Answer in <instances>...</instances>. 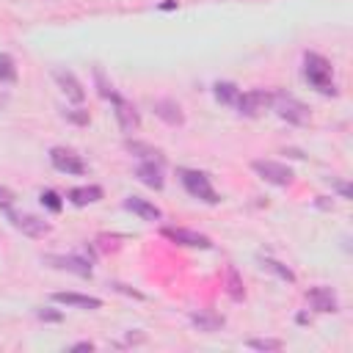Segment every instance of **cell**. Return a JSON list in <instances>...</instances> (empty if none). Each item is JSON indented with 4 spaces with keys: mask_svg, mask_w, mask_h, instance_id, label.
Instances as JSON below:
<instances>
[{
    "mask_svg": "<svg viewBox=\"0 0 353 353\" xmlns=\"http://www.w3.org/2000/svg\"><path fill=\"white\" fill-rule=\"evenodd\" d=\"M303 74L309 80L312 88H317L320 94H336L334 88V69H331V61L317 55V52H306L303 55Z\"/></svg>",
    "mask_w": 353,
    "mask_h": 353,
    "instance_id": "1",
    "label": "cell"
},
{
    "mask_svg": "<svg viewBox=\"0 0 353 353\" xmlns=\"http://www.w3.org/2000/svg\"><path fill=\"white\" fill-rule=\"evenodd\" d=\"M270 105H273L276 116L284 119V121H290V124L303 127V124H309V119H312L309 108H306L301 99H295L292 94H287V91H276V94H270Z\"/></svg>",
    "mask_w": 353,
    "mask_h": 353,
    "instance_id": "2",
    "label": "cell"
},
{
    "mask_svg": "<svg viewBox=\"0 0 353 353\" xmlns=\"http://www.w3.org/2000/svg\"><path fill=\"white\" fill-rule=\"evenodd\" d=\"M179 179L185 185V190L193 196V199H201L207 204H218V193L215 188L210 185V176L204 171H190V168H182L179 171Z\"/></svg>",
    "mask_w": 353,
    "mask_h": 353,
    "instance_id": "3",
    "label": "cell"
},
{
    "mask_svg": "<svg viewBox=\"0 0 353 353\" xmlns=\"http://www.w3.org/2000/svg\"><path fill=\"white\" fill-rule=\"evenodd\" d=\"M251 168L270 185H279V188H287L292 182V171L284 165V163H276V160H254Z\"/></svg>",
    "mask_w": 353,
    "mask_h": 353,
    "instance_id": "4",
    "label": "cell"
},
{
    "mask_svg": "<svg viewBox=\"0 0 353 353\" xmlns=\"http://www.w3.org/2000/svg\"><path fill=\"white\" fill-rule=\"evenodd\" d=\"M50 163H52V168L61 171V174H74V176L85 174V163H83L72 149H63V146L50 149Z\"/></svg>",
    "mask_w": 353,
    "mask_h": 353,
    "instance_id": "5",
    "label": "cell"
},
{
    "mask_svg": "<svg viewBox=\"0 0 353 353\" xmlns=\"http://www.w3.org/2000/svg\"><path fill=\"white\" fill-rule=\"evenodd\" d=\"M265 105H270V94L268 91H262V88H251V91H243L240 97H237V110L243 113V116H259L262 110H265Z\"/></svg>",
    "mask_w": 353,
    "mask_h": 353,
    "instance_id": "6",
    "label": "cell"
},
{
    "mask_svg": "<svg viewBox=\"0 0 353 353\" xmlns=\"http://www.w3.org/2000/svg\"><path fill=\"white\" fill-rule=\"evenodd\" d=\"M8 218H11V223L22 232V234H28V237H44V234H50V223L47 221H41V218H36V215H28V212H11L8 210Z\"/></svg>",
    "mask_w": 353,
    "mask_h": 353,
    "instance_id": "7",
    "label": "cell"
},
{
    "mask_svg": "<svg viewBox=\"0 0 353 353\" xmlns=\"http://www.w3.org/2000/svg\"><path fill=\"white\" fill-rule=\"evenodd\" d=\"M113 105H116V121H119V127H121V132H135L138 127H141V116H138V110H135V105H130L127 99H121L119 94L110 99Z\"/></svg>",
    "mask_w": 353,
    "mask_h": 353,
    "instance_id": "8",
    "label": "cell"
},
{
    "mask_svg": "<svg viewBox=\"0 0 353 353\" xmlns=\"http://www.w3.org/2000/svg\"><path fill=\"white\" fill-rule=\"evenodd\" d=\"M163 237L179 243V245H188V248H212V240L207 234L193 232V229H171V226H165L163 229Z\"/></svg>",
    "mask_w": 353,
    "mask_h": 353,
    "instance_id": "9",
    "label": "cell"
},
{
    "mask_svg": "<svg viewBox=\"0 0 353 353\" xmlns=\"http://www.w3.org/2000/svg\"><path fill=\"white\" fill-rule=\"evenodd\" d=\"M44 262L47 265H52V268H58V270H69V273H74V276H91V265H88V259H83V256H61V254H50V256H44Z\"/></svg>",
    "mask_w": 353,
    "mask_h": 353,
    "instance_id": "10",
    "label": "cell"
},
{
    "mask_svg": "<svg viewBox=\"0 0 353 353\" xmlns=\"http://www.w3.org/2000/svg\"><path fill=\"white\" fill-rule=\"evenodd\" d=\"M52 77H55V83L61 85V91L66 94V99H72V102H77V105L85 99V88H83V83H80L69 69H55Z\"/></svg>",
    "mask_w": 353,
    "mask_h": 353,
    "instance_id": "11",
    "label": "cell"
},
{
    "mask_svg": "<svg viewBox=\"0 0 353 353\" xmlns=\"http://www.w3.org/2000/svg\"><path fill=\"white\" fill-rule=\"evenodd\" d=\"M135 176H138L146 188H154V190H160V188L165 185V179H163V163H160V160H143V163H138Z\"/></svg>",
    "mask_w": 353,
    "mask_h": 353,
    "instance_id": "12",
    "label": "cell"
},
{
    "mask_svg": "<svg viewBox=\"0 0 353 353\" xmlns=\"http://www.w3.org/2000/svg\"><path fill=\"white\" fill-rule=\"evenodd\" d=\"M306 301L312 303L314 312H336L339 309V301H336L331 287H309Z\"/></svg>",
    "mask_w": 353,
    "mask_h": 353,
    "instance_id": "13",
    "label": "cell"
},
{
    "mask_svg": "<svg viewBox=\"0 0 353 353\" xmlns=\"http://www.w3.org/2000/svg\"><path fill=\"white\" fill-rule=\"evenodd\" d=\"M152 108H154V116L163 119L168 127H182L185 124V113H182L179 102H174V99H154Z\"/></svg>",
    "mask_w": 353,
    "mask_h": 353,
    "instance_id": "14",
    "label": "cell"
},
{
    "mask_svg": "<svg viewBox=\"0 0 353 353\" xmlns=\"http://www.w3.org/2000/svg\"><path fill=\"white\" fill-rule=\"evenodd\" d=\"M52 301L55 303H63V306H77V309H99L102 306L99 298L80 295V292H52Z\"/></svg>",
    "mask_w": 353,
    "mask_h": 353,
    "instance_id": "15",
    "label": "cell"
},
{
    "mask_svg": "<svg viewBox=\"0 0 353 353\" xmlns=\"http://www.w3.org/2000/svg\"><path fill=\"white\" fill-rule=\"evenodd\" d=\"M124 210L135 212L141 221H160V210H157L152 201L141 199V196H130V199H124Z\"/></svg>",
    "mask_w": 353,
    "mask_h": 353,
    "instance_id": "16",
    "label": "cell"
},
{
    "mask_svg": "<svg viewBox=\"0 0 353 353\" xmlns=\"http://www.w3.org/2000/svg\"><path fill=\"white\" fill-rule=\"evenodd\" d=\"M190 323H193L199 331H204V334H212V331H221V328H223V317L215 314V312H207V309L190 312Z\"/></svg>",
    "mask_w": 353,
    "mask_h": 353,
    "instance_id": "17",
    "label": "cell"
},
{
    "mask_svg": "<svg viewBox=\"0 0 353 353\" xmlns=\"http://www.w3.org/2000/svg\"><path fill=\"white\" fill-rule=\"evenodd\" d=\"M102 199V188L99 185H83V188H72L69 190V201L77 204V207H85V204H94Z\"/></svg>",
    "mask_w": 353,
    "mask_h": 353,
    "instance_id": "18",
    "label": "cell"
},
{
    "mask_svg": "<svg viewBox=\"0 0 353 353\" xmlns=\"http://www.w3.org/2000/svg\"><path fill=\"white\" fill-rule=\"evenodd\" d=\"M212 91H215V99H218V102H223V105H237L240 88H237L234 83H215Z\"/></svg>",
    "mask_w": 353,
    "mask_h": 353,
    "instance_id": "19",
    "label": "cell"
},
{
    "mask_svg": "<svg viewBox=\"0 0 353 353\" xmlns=\"http://www.w3.org/2000/svg\"><path fill=\"white\" fill-rule=\"evenodd\" d=\"M226 292L232 301H243L245 298V290H243V279L234 268H226Z\"/></svg>",
    "mask_w": 353,
    "mask_h": 353,
    "instance_id": "20",
    "label": "cell"
},
{
    "mask_svg": "<svg viewBox=\"0 0 353 353\" xmlns=\"http://www.w3.org/2000/svg\"><path fill=\"white\" fill-rule=\"evenodd\" d=\"M262 268H265V270H270V273H276L279 279H284V281H290V284L295 281V273H292L287 265H281L279 259H270V256H265V259H262Z\"/></svg>",
    "mask_w": 353,
    "mask_h": 353,
    "instance_id": "21",
    "label": "cell"
},
{
    "mask_svg": "<svg viewBox=\"0 0 353 353\" xmlns=\"http://www.w3.org/2000/svg\"><path fill=\"white\" fill-rule=\"evenodd\" d=\"M0 83H17V63L8 52H0Z\"/></svg>",
    "mask_w": 353,
    "mask_h": 353,
    "instance_id": "22",
    "label": "cell"
},
{
    "mask_svg": "<svg viewBox=\"0 0 353 353\" xmlns=\"http://www.w3.org/2000/svg\"><path fill=\"white\" fill-rule=\"evenodd\" d=\"M245 345H248L251 350H265V353H268V350H281V347H284L281 339H268V336H254V339H248Z\"/></svg>",
    "mask_w": 353,
    "mask_h": 353,
    "instance_id": "23",
    "label": "cell"
},
{
    "mask_svg": "<svg viewBox=\"0 0 353 353\" xmlns=\"http://www.w3.org/2000/svg\"><path fill=\"white\" fill-rule=\"evenodd\" d=\"M127 149H130L132 154H138V157H143V160H160V163H163V157H160V152H157V149H152V146H146V143H138V141H130V143H127Z\"/></svg>",
    "mask_w": 353,
    "mask_h": 353,
    "instance_id": "24",
    "label": "cell"
},
{
    "mask_svg": "<svg viewBox=\"0 0 353 353\" xmlns=\"http://www.w3.org/2000/svg\"><path fill=\"white\" fill-rule=\"evenodd\" d=\"M41 204L50 210V212H61V207H63V201H61V196L55 193V190H41Z\"/></svg>",
    "mask_w": 353,
    "mask_h": 353,
    "instance_id": "25",
    "label": "cell"
},
{
    "mask_svg": "<svg viewBox=\"0 0 353 353\" xmlns=\"http://www.w3.org/2000/svg\"><path fill=\"white\" fill-rule=\"evenodd\" d=\"M36 314H39V320H47V323H58L61 320V312H50V309H39Z\"/></svg>",
    "mask_w": 353,
    "mask_h": 353,
    "instance_id": "26",
    "label": "cell"
},
{
    "mask_svg": "<svg viewBox=\"0 0 353 353\" xmlns=\"http://www.w3.org/2000/svg\"><path fill=\"white\" fill-rule=\"evenodd\" d=\"M11 204H14V193H11L8 188H3V185H0V207H6V210H8Z\"/></svg>",
    "mask_w": 353,
    "mask_h": 353,
    "instance_id": "27",
    "label": "cell"
},
{
    "mask_svg": "<svg viewBox=\"0 0 353 353\" xmlns=\"http://www.w3.org/2000/svg\"><path fill=\"white\" fill-rule=\"evenodd\" d=\"M63 116H66V119H72V121H77V124H88V113H74V110H63Z\"/></svg>",
    "mask_w": 353,
    "mask_h": 353,
    "instance_id": "28",
    "label": "cell"
},
{
    "mask_svg": "<svg viewBox=\"0 0 353 353\" xmlns=\"http://www.w3.org/2000/svg\"><path fill=\"white\" fill-rule=\"evenodd\" d=\"M113 290H119V292H124V295H132V298H143L141 292H135V290H130V287H124V284H113Z\"/></svg>",
    "mask_w": 353,
    "mask_h": 353,
    "instance_id": "29",
    "label": "cell"
},
{
    "mask_svg": "<svg viewBox=\"0 0 353 353\" xmlns=\"http://www.w3.org/2000/svg\"><path fill=\"white\" fill-rule=\"evenodd\" d=\"M336 190H339L342 199H350V185L347 182H336Z\"/></svg>",
    "mask_w": 353,
    "mask_h": 353,
    "instance_id": "30",
    "label": "cell"
},
{
    "mask_svg": "<svg viewBox=\"0 0 353 353\" xmlns=\"http://www.w3.org/2000/svg\"><path fill=\"white\" fill-rule=\"evenodd\" d=\"M72 350H94V342H74Z\"/></svg>",
    "mask_w": 353,
    "mask_h": 353,
    "instance_id": "31",
    "label": "cell"
},
{
    "mask_svg": "<svg viewBox=\"0 0 353 353\" xmlns=\"http://www.w3.org/2000/svg\"><path fill=\"white\" fill-rule=\"evenodd\" d=\"M317 207H320V210H328V207H331V201H328L325 196H320V199H317Z\"/></svg>",
    "mask_w": 353,
    "mask_h": 353,
    "instance_id": "32",
    "label": "cell"
},
{
    "mask_svg": "<svg viewBox=\"0 0 353 353\" xmlns=\"http://www.w3.org/2000/svg\"><path fill=\"white\" fill-rule=\"evenodd\" d=\"M160 8H163V11H171V8H176V3H174V0H165V3H160Z\"/></svg>",
    "mask_w": 353,
    "mask_h": 353,
    "instance_id": "33",
    "label": "cell"
}]
</instances>
